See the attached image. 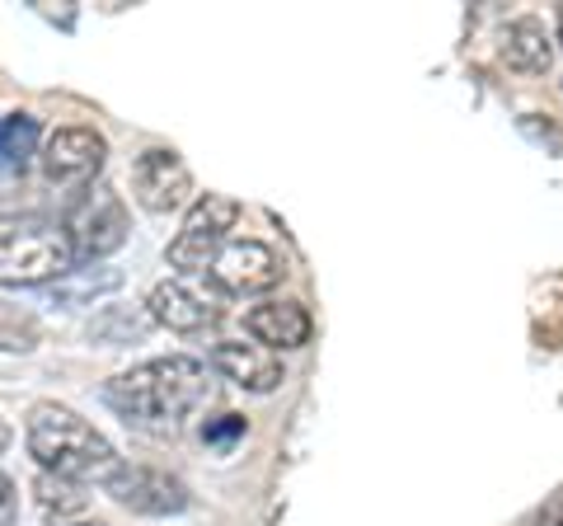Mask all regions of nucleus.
<instances>
[{
    "label": "nucleus",
    "instance_id": "f257e3e1",
    "mask_svg": "<svg viewBox=\"0 0 563 526\" xmlns=\"http://www.w3.org/2000/svg\"><path fill=\"white\" fill-rule=\"evenodd\" d=\"M217 381L211 366L198 358H155L103 385V399L146 432H179L202 405H211Z\"/></svg>",
    "mask_w": 563,
    "mask_h": 526
},
{
    "label": "nucleus",
    "instance_id": "f03ea898",
    "mask_svg": "<svg viewBox=\"0 0 563 526\" xmlns=\"http://www.w3.org/2000/svg\"><path fill=\"white\" fill-rule=\"evenodd\" d=\"M24 442L33 461L43 465V475H62L76 484H109L122 470L109 437L95 432V424H85L76 409L57 405V399H43V405L29 409Z\"/></svg>",
    "mask_w": 563,
    "mask_h": 526
},
{
    "label": "nucleus",
    "instance_id": "7ed1b4c3",
    "mask_svg": "<svg viewBox=\"0 0 563 526\" xmlns=\"http://www.w3.org/2000/svg\"><path fill=\"white\" fill-rule=\"evenodd\" d=\"M76 269V254L57 226H20L0 235V287H47Z\"/></svg>",
    "mask_w": 563,
    "mask_h": 526
},
{
    "label": "nucleus",
    "instance_id": "20e7f679",
    "mask_svg": "<svg viewBox=\"0 0 563 526\" xmlns=\"http://www.w3.org/2000/svg\"><path fill=\"white\" fill-rule=\"evenodd\" d=\"M132 231V217H128V202L122 193H113L109 184H90L80 188V198L70 202L66 212V244L76 259H109L128 244Z\"/></svg>",
    "mask_w": 563,
    "mask_h": 526
},
{
    "label": "nucleus",
    "instance_id": "39448f33",
    "mask_svg": "<svg viewBox=\"0 0 563 526\" xmlns=\"http://www.w3.org/2000/svg\"><path fill=\"white\" fill-rule=\"evenodd\" d=\"M235 221H240V202L235 198H225V193H202V198L188 207L184 231L169 240V269L207 273L211 259L231 244Z\"/></svg>",
    "mask_w": 563,
    "mask_h": 526
},
{
    "label": "nucleus",
    "instance_id": "423d86ee",
    "mask_svg": "<svg viewBox=\"0 0 563 526\" xmlns=\"http://www.w3.org/2000/svg\"><path fill=\"white\" fill-rule=\"evenodd\" d=\"M103 161H109V142L95 128H57L38 151L47 184L57 188H90Z\"/></svg>",
    "mask_w": 563,
    "mask_h": 526
},
{
    "label": "nucleus",
    "instance_id": "0eeeda50",
    "mask_svg": "<svg viewBox=\"0 0 563 526\" xmlns=\"http://www.w3.org/2000/svg\"><path fill=\"white\" fill-rule=\"evenodd\" d=\"M103 489H109V498L118 507H128L136 517H179L192 503L188 484L179 475H169V470H155V465H122Z\"/></svg>",
    "mask_w": 563,
    "mask_h": 526
},
{
    "label": "nucleus",
    "instance_id": "6e6552de",
    "mask_svg": "<svg viewBox=\"0 0 563 526\" xmlns=\"http://www.w3.org/2000/svg\"><path fill=\"white\" fill-rule=\"evenodd\" d=\"M132 193L146 212H179L192 202V169L179 161V151L151 146L132 161Z\"/></svg>",
    "mask_w": 563,
    "mask_h": 526
},
{
    "label": "nucleus",
    "instance_id": "1a4fd4ad",
    "mask_svg": "<svg viewBox=\"0 0 563 526\" xmlns=\"http://www.w3.org/2000/svg\"><path fill=\"white\" fill-rule=\"evenodd\" d=\"M211 283L231 296H254V292H268L282 283V259L273 244L263 240H231L225 250L211 259Z\"/></svg>",
    "mask_w": 563,
    "mask_h": 526
},
{
    "label": "nucleus",
    "instance_id": "9d476101",
    "mask_svg": "<svg viewBox=\"0 0 563 526\" xmlns=\"http://www.w3.org/2000/svg\"><path fill=\"white\" fill-rule=\"evenodd\" d=\"M146 315H151V325H165L174 335H202V329L221 320V306H217V296L198 292L184 277H165V283L151 287Z\"/></svg>",
    "mask_w": 563,
    "mask_h": 526
},
{
    "label": "nucleus",
    "instance_id": "9b49d317",
    "mask_svg": "<svg viewBox=\"0 0 563 526\" xmlns=\"http://www.w3.org/2000/svg\"><path fill=\"white\" fill-rule=\"evenodd\" d=\"M211 366L240 385V391L250 395H273L282 381H287V366H282V358L273 353V348H258V343H217L211 348Z\"/></svg>",
    "mask_w": 563,
    "mask_h": 526
},
{
    "label": "nucleus",
    "instance_id": "f8f14e48",
    "mask_svg": "<svg viewBox=\"0 0 563 526\" xmlns=\"http://www.w3.org/2000/svg\"><path fill=\"white\" fill-rule=\"evenodd\" d=\"M244 329H250V339L258 348H306L314 325H310V310L301 302H263V306H250L244 310Z\"/></svg>",
    "mask_w": 563,
    "mask_h": 526
},
{
    "label": "nucleus",
    "instance_id": "ddd939ff",
    "mask_svg": "<svg viewBox=\"0 0 563 526\" xmlns=\"http://www.w3.org/2000/svg\"><path fill=\"white\" fill-rule=\"evenodd\" d=\"M503 57L507 66H517V72L526 76H544L554 66V43H550V29H544L540 20H512L503 29Z\"/></svg>",
    "mask_w": 563,
    "mask_h": 526
},
{
    "label": "nucleus",
    "instance_id": "4468645a",
    "mask_svg": "<svg viewBox=\"0 0 563 526\" xmlns=\"http://www.w3.org/2000/svg\"><path fill=\"white\" fill-rule=\"evenodd\" d=\"M33 494H38V507L47 513V522H57V526H76L85 513H90V494H85V484H76V480L38 475Z\"/></svg>",
    "mask_w": 563,
    "mask_h": 526
},
{
    "label": "nucleus",
    "instance_id": "2eb2a0df",
    "mask_svg": "<svg viewBox=\"0 0 563 526\" xmlns=\"http://www.w3.org/2000/svg\"><path fill=\"white\" fill-rule=\"evenodd\" d=\"M122 273L118 269H70L62 283H52V296L62 306H80V302H99L103 292H118Z\"/></svg>",
    "mask_w": 563,
    "mask_h": 526
},
{
    "label": "nucleus",
    "instance_id": "dca6fc26",
    "mask_svg": "<svg viewBox=\"0 0 563 526\" xmlns=\"http://www.w3.org/2000/svg\"><path fill=\"white\" fill-rule=\"evenodd\" d=\"M146 329H151V315L146 310H109V315H99V320H95V329H90V335L95 339H109V343H128V339H141V335H146Z\"/></svg>",
    "mask_w": 563,
    "mask_h": 526
},
{
    "label": "nucleus",
    "instance_id": "f3484780",
    "mask_svg": "<svg viewBox=\"0 0 563 526\" xmlns=\"http://www.w3.org/2000/svg\"><path fill=\"white\" fill-rule=\"evenodd\" d=\"M244 428H250V424H244L240 414H221L217 424H207V428H202V442H207V447H225V442H235Z\"/></svg>",
    "mask_w": 563,
    "mask_h": 526
},
{
    "label": "nucleus",
    "instance_id": "a211bd4d",
    "mask_svg": "<svg viewBox=\"0 0 563 526\" xmlns=\"http://www.w3.org/2000/svg\"><path fill=\"white\" fill-rule=\"evenodd\" d=\"M14 522H20V489L0 470V526H14Z\"/></svg>",
    "mask_w": 563,
    "mask_h": 526
},
{
    "label": "nucleus",
    "instance_id": "6ab92c4d",
    "mask_svg": "<svg viewBox=\"0 0 563 526\" xmlns=\"http://www.w3.org/2000/svg\"><path fill=\"white\" fill-rule=\"evenodd\" d=\"M540 526H563V494L540 513Z\"/></svg>",
    "mask_w": 563,
    "mask_h": 526
},
{
    "label": "nucleus",
    "instance_id": "aec40b11",
    "mask_svg": "<svg viewBox=\"0 0 563 526\" xmlns=\"http://www.w3.org/2000/svg\"><path fill=\"white\" fill-rule=\"evenodd\" d=\"M76 526H99V522H76Z\"/></svg>",
    "mask_w": 563,
    "mask_h": 526
},
{
    "label": "nucleus",
    "instance_id": "412c9836",
    "mask_svg": "<svg viewBox=\"0 0 563 526\" xmlns=\"http://www.w3.org/2000/svg\"><path fill=\"white\" fill-rule=\"evenodd\" d=\"M559 20H563V14H559Z\"/></svg>",
    "mask_w": 563,
    "mask_h": 526
}]
</instances>
